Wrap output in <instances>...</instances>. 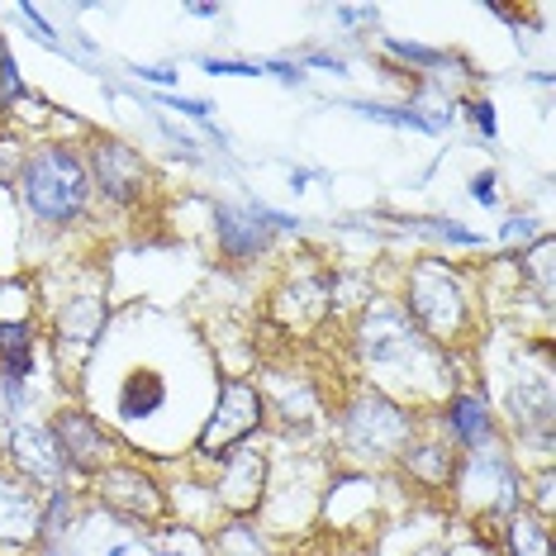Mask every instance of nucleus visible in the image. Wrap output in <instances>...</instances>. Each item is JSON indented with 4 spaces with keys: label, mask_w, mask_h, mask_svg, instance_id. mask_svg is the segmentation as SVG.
Segmentation results:
<instances>
[{
    "label": "nucleus",
    "mask_w": 556,
    "mask_h": 556,
    "mask_svg": "<svg viewBox=\"0 0 556 556\" xmlns=\"http://www.w3.org/2000/svg\"><path fill=\"white\" fill-rule=\"evenodd\" d=\"M86 167L67 148H43L39 157H29L24 167V200L29 210L48 224H67L72 214H81L86 205Z\"/></svg>",
    "instance_id": "f257e3e1"
},
{
    "label": "nucleus",
    "mask_w": 556,
    "mask_h": 556,
    "mask_svg": "<svg viewBox=\"0 0 556 556\" xmlns=\"http://www.w3.org/2000/svg\"><path fill=\"white\" fill-rule=\"evenodd\" d=\"M257 424H262L257 390L243 386V381H224L219 404H214V419L205 424V433H200V452H205V457H224V452H229L233 442H243Z\"/></svg>",
    "instance_id": "f03ea898"
},
{
    "label": "nucleus",
    "mask_w": 556,
    "mask_h": 556,
    "mask_svg": "<svg viewBox=\"0 0 556 556\" xmlns=\"http://www.w3.org/2000/svg\"><path fill=\"white\" fill-rule=\"evenodd\" d=\"M348 442L366 457L400 452L409 442V414H400L386 395H362L348 414Z\"/></svg>",
    "instance_id": "7ed1b4c3"
},
{
    "label": "nucleus",
    "mask_w": 556,
    "mask_h": 556,
    "mask_svg": "<svg viewBox=\"0 0 556 556\" xmlns=\"http://www.w3.org/2000/svg\"><path fill=\"white\" fill-rule=\"evenodd\" d=\"M409 305L414 314L433 328V333H452V328L462 324V286L457 276H452L447 267H419L409 281Z\"/></svg>",
    "instance_id": "20e7f679"
},
{
    "label": "nucleus",
    "mask_w": 556,
    "mask_h": 556,
    "mask_svg": "<svg viewBox=\"0 0 556 556\" xmlns=\"http://www.w3.org/2000/svg\"><path fill=\"white\" fill-rule=\"evenodd\" d=\"M91 167H96L100 191H105L110 200H134V195L148 186L143 157H138L134 148H124V143H96Z\"/></svg>",
    "instance_id": "39448f33"
},
{
    "label": "nucleus",
    "mask_w": 556,
    "mask_h": 556,
    "mask_svg": "<svg viewBox=\"0 0 556 556\" xmlns=\"http://www.w3.org/2000/svg\"><path fill=\"white\" fill-rule=\"evenodd\" d=\"M53 442L62 452V462L77 466V471H100L105 466V433L96 428L91 414H62L53 428Z\"/></svg>",
    "instance_id": "423d86ee"
},
{
    "label": "nucleus",
    "mask_w": 556,
    "mask_h": 556,
    "mask_svg": "<svg viewBox=\"0 0 556 556\" xmlns=\"http://www.w3.org/2000/svg\"><path fill=\"white\" fill-rule=\"evenodd\" d=\"M219 462H224L219 500L229 504L233 514L257 509V500H262V480H267V457H262V452H224Z\"/></svg>",
    "instance_id": "0eeeda50"
},
{
    "label": "nucleus",
    "mask_w": 556,
    "mask_h": 556,
    "mask_svg": "<svg viewBox=\"0 0 556 556\" xmlns=\"http://www.w3.org/2000/svg\"><path fill=\"white\" fill-rule=\"evenodd\" d=\"M39 528H43L39 500L20 480L0 476V547H24V542L39 538Z\"/></svg>",
    "instance_id": "6e6552de"
},
{
    "label": "nucleus",
    "mask_w": 556,
    "mask_h": 556,
    "mask_svg": "<svg viewBox=\"0 0 556 556\" xmlns=\"http://www.w3.org/2000/svg\"><path fill=\"white\" fill-rule=\"evenodd\" d=\"M100 500H105L110 509L129 514V518H157L162 514L157 485L138 471H105L100 476Z\"/></svg>",
    "instance_id": "1a4fd4ad"
},
{
    "label": "nucleus",
    "mask_w": 556,
    "mask_h": 556,
    "mask_svg": "<svg viewBox=\"0 0 556 556\" xmlns=\"http://www.w3.org/2000/svg\"><path fill=\"white\" fill-rule=\"evenodd\" d=\"M362 333H366V357L371 362H395L414 352V328L400 309H376Z\"/></svg>",
    "instance_id": "9d476101"
},
{
    "label": "nucleus",
    "mask_w": 556,
    "mask_h": 556,
    "mask_svg": "<svg viewBox=\"0 0 556 556\" xmlns=\"http://www.w3.org/2000/svg\"><path fill=\"white\" fill-rule=\"evenodd\" d=\"M10 452H15L20 471L29 480H58V471H62V452L48 428H34V424L20 428V433L10 438Z\"/></svg>",
    "instance_id": "9b49d317"
},
{
    "label": "nucleus",
    "mask_w": 556,
    "mask_h": 556,
    "mask_svg": "<svg viewBox=\"0 0 556 556\" xmlns=\"http://www.w3.org/2000/svg\"><path fill=\"white\" fill-rule=\"evenodd\" d=\"M214 229H219V248L229 257H252L257 248H267V229H262V210H238L224 205L214 214Z\"/></svg>",
    "instance_id": "f8f14e48"
},
{
    "label": "nucleus",
    "mask_w": 556,
    "mask_h": 556,
    "mask_svg": "<svg viewBox=\"0 0 556 556\" xmlns=\"http://www.w3.org/2000/svg\"><path fill=\"white\" fill-rule=\"evenodd\" d=\"M167 404V381L157 371H129L119 386V419H148Z\"/></svg>",
    "instance_id": "ddd939ff"
},
{
    "label": "nucleus",
    "mask_w": 556,
    "mask_h": 556,
    "mask_svg": "<svg viewBox=\"0 0 556 556\" xmlns=\"http://www.w3.org/2000/svg\"><path fill=\"white\" fill-rule=\"evenodd\" d=\"M0 366H5V386H10V395L20 400V386H24V376H29V366H34V333H29V324H0Z\"/></svg>",
    "instance_id": "4468645a"
},
{
    "label": "nucleus",
    "mask_w": 556,
    "mask_h": 556,
    "mask_svg": "<svg viewBox=\"0 0 556 556\" xmlns=\"http://www.w3.org/2000/svg\"><path fill=\"white\" fill-rule=\"evenodd\" d=\"M100 333H105V305L100 300H72L62 309V343L72 338L77 348H91Z\"/></svg>",
    "instance_id": "2eb2a0df"
},
{
    "label": "nucleus",
    "mask_w": 556,
    "mask_h": 556,
    "mask_svg": "<svg viewBox=\"0 0 556 556\" xmlns=\"http://www.w3.org/2000/svg\"><path fill=\"white\" fill-rule=\"evenodd\" d=\"M514 424L523 428V433H547L552 428V395H547V386H518L514 390Z\"/></svg>",
    "instance_id": "dca6fc26"
},
{
    "label": "nucleus",
    "mask_w": 556,
    "mask_h": 556,
    "mask_svg": "<svg viewBox=\"0 0 556 556\" xmlns=\"http://www.w3.org/2000/svg\"><path fill=\"white\" fill-rule=\"evenodd\" d=\"M447 424L457 428L462 442H485V438H490V414H485V404L471 400V395H457V400H452Z\"/></svg>",
    "instance_id": "f3484780"
},
{
    "label": "nucleus",
    "mask_w": 556,
    "mask_h": 556,
    "mask_svg": "<svg viewBox=\"0 0 556 556\" xmlns=\"http://www.w3.org/2000/svg\"><path fill=\"white\" fill-rule=\"evenodd\" d=\"M509 552L514 556H552V542H547V528L538 523V518L518 514L509 523Z\"/></svg>",
    "instance_id": "a211bd4d"
},
{
    "label": "nucleus",
    "mask_w": 556,
    "mask_h": 556,
    "mask_svg": "<svg viewBox=\"0 0 556 556\" xmlns=\"http://www.w3.org/2000/svg\"><path fill=\"white\" fill-rule=\"evenodd\" d=\"M404 466L424 480H447L452 476V452L447 447H409L404 452Z\"/></svg>",
    "instance_id": "6ab92c4d"
},
{
    "label": "nucleus",
    "mask_w": 556,
    "mask_h": 556,
    "mask_svg": "<svg viewBox=\"0 0 556 556\" xmlns=\"http://www.w3.org/2000/svg\"><path fill=\"white\" fill-rule=\"evenodd\" d=\"M214 552H219V556H271L248 523H229V528H224L219 542H214Z\"/></svg>",
    "instance_id": "aec40b11"
},
{
    "label": "nucleus",
    "mask_w": 556,
    "mask_h": 556,
    "mask_svg": "<svg viewBox=\"0 0 556 556\" xmlns=\"http://www.w3.org/2000/svg\"><path fill=\"white\" fill-rule=\"evenodd\" d=\"M24 96V86H20V72H15V58L0 48V100H15Z\"/></svg>",
    "instance_id": "412c9836"
},
{
    "label": "nucleus",
    "mask_w": 556,
    "mask_h": 556,
    "mask_svg": "<svg viewBox=\"0 0 556 556\" xmlns=\"http://www.w3.org/2000/svg\"><path fill=\"white\" fill-rule=\"evenodd\" d=\"M390 53H395V58H409V62H424V67H433V62H442V53H433V48H419V43H395V39H390Z\"/></svg>",
    "instance_id": "4be33fe9"
},
{
    "label": "nucleus",
    "mask_w": 556,
    "mask_h": 556,
    "mask_svg": "<svg viewBox=\"0 0 556 556\" xmlns=\"http://www.w3.org/2000/svg\"><path fill=\"white\" fill-rule=\"evenodd\" d=\"M471 195L480 200V205H495V176H490V172H480L476 181H471Z\"/></svg>",
    "instance_id": "5701e85b"
},
{
    "label": "nucleus",
    "mask_w": 556,
    "mask_h": 556,
    "mask_svg": "<svg viewBox=\"0 0 556 556\" xmlns=\"http://www.w3.org/2000/svg\"><path fill=\"white\" fill-rule=\"evenodd\" d=\"M205 67L219 77V72H229V77H257V67H248V62H205Z\"/></svg>",
    "instance_id": "b1692460"
},
{
    "label": "nucleus",
    "mask_w": 556,
    "mask_h": 556,
    "mask_svg": "<svg viewBox=\"0 0 556 556\" xmlns=\"http://www.w3.org/2000/svg\"><path fill=\"white\" fill-rule=\"evenodd\" d=\"M471 110H476V124H480V129L495 134V110H490V100H480V105H471Z\"/></svg>",
    "instance_id": "393cba45"
},
{
    "label": "nucleus",
    "mask_w": 556,
    "mask_h": 556,
    "mask_svg": "<svg viewBox=\"0 0 556 556\" xmlns=\"http://www.w3.org/2000/svg\"><path fill=\"white\" fill-rule=\"evenodd\" d=\"M143 77H148V81H172V72H162V67H143Z\"/></svg>",
    "instance_id": "a878e982"
}]
</instances>
